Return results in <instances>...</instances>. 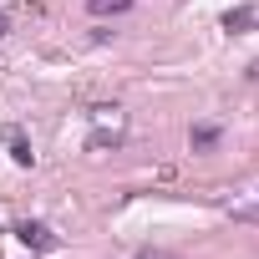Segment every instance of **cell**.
Masks as SVG:
<instances>
[{
    "label": "cell",
    "instance_id": "1",
    "mask_svg": "<svg viewBox=\"0 0 259 259\" xmlns=\"http://www.w3.org/2000/svg\"><path fill=\"white\" fill-rule=\"evenodd\" d=\"M16 239H21L26 249H36V254L61 249V239H56V234H51V224H41V219H21V224H16Z\"/></svg>",
    "mask_w": 259,
    "mask_h": 259
},
{
    "label": "cell",
    "instance_id": "2",
    "mask_svg": "<svg viewBox=\"0 0 259 259\" xmlns=\"http://www.w3.org/2000/svg\"><path fill=\"white\" fill-rule=\"evenodd\" d=\"M224 31H234V36H244V31H259V6H234V11L224 16Z\"/></svg>",
    "mask_w": 259,
    "mask_h": 259
},
{
    "label": "cell",
    "instance_id": "3",
    "mask_svg": "<svg viewBox=\"0 0 259 259\" xmlns=\"http://www.w3.org/2000/svg\"><path fill=\"white\" fill-rule=\"evenodd\" d=\"M0 138H6V148H11V158H16L21 168H31V158H36V153H31V143L21 138V127H0Z\"/></svg>",
    "mask_w": 259,
    "mask_h": 259
},
{
    "label": "cell",
    "instance_id": "4",
    "mask_svg": "<svg viewBox=\"0 0 259 259\" xmlns=\"http://www.w3.org/2000/svg\"><path fill=\"white\" fill-rule=\"evenodd\" d=\"M127 6H133V0H87V11H92V16H122Z\"/></svg>",
    "mask_w": 259,
    "mask_h": 259
},
{
    "label": "cell",
    "instance_id": "5",
    "mask_svg": "<svg viewBox=\"0 0 259 259\" xmlns=\"http://www.w3.org/2000/svg\"><path fill=\"white\" fill-rule=\"evenodd\" d=\"M229 213H234V219H244V224H259V198H254V203H234Z\"/></svg>",
    "mask_w": 259,
    "mask_h": 259
},
{
    "label": "cell",
    "instance_id": "6",
    "mask_svg": "<svg viewBox=\"0 0 259 259\" xmlns=\"http://www.w3.org/2000/svg\"><path fill=\"white\" fill-rule=\"evenodd\" d=\"M6 31H11V21H6V16H0V36H6Z\"/></svg>",
    "mask_w": 259,
    "mask_h": 259
},
{
    "label": "cell",
    "instance_id": "7",
    "mask_svg": "<svg viewBox=\"0 0 259 259\" xmlns=\"http://www.w3.org/2000/svg\"><path fill=\"white\" fill-rule=\"evenodd\" d=\"M138 259H168V254H138Z\"/></svg>",
    "mask_w": 259,
    "mask_h": 259
}]
</instances>
